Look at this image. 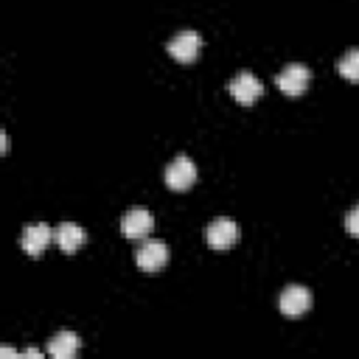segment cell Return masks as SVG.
<instances>
[{
    "label": "cell",
    "instance_id": "6da1fadb",
    "mask_svg": "<svg viewBox=\"0 0 359 359\" xmlns=\"http://www.w3.org/2000/svg\"><path fill=\"white\" fill-rule=\"evenodd\" d=\"M230 95L238 101V104H244V107H250V104H255L258 98H261V93H264V84H261V79L255 76V73H238L233 81H230Z\"/></svg>",
    "mask_w": 359,
    "mask_h": 359
},
{
    "label": "cell",
    "instance_id": "7a4b0ae2",
    "mask_svg": "<svg viewBox=\"0 0 359 359\" xmlns=\"http://www.w3.org/2000/svg\"><path fill=\"white\" fill-rule=\"evenodd\" d=\"M278 90L283 95H303L306 87H309V67L306 65H286L280 73H278Z\"/></svg>",
    "mask_w": 359,
    "mask_h": 359
},
{
    "label": "cell",
    "instance_id": "3957f363",
    "mask_svg": "<svg viewBox=\"0 0 359 359\" xmlns=\"http://www.w3.org/2000/svg\"><path fill=\"white\" fill-rule=\"evenodd\" d=\"M280 311L286 314V317H303L306 311H309V306H311V294H309V289L306 286H300V283H292V286H286L283 292H280Z\"/></svg>",
    "mask_w": 359,
    "mask_h": 359
},
{
    "label": "cell",
    "instance_id": "277c9868",
    "mask_svg": "<svg viewBox=\"0 0 359 359\" xmlns=\"http://www.w3.org/2000/svg\"><path fill=\"white\" fill-rule=\"evenodd\" d=\"M199 45H202L199 34L188 28V31H180V34L171 36V42H168V53H171L177 62L188 65V62H194V59L199 56Z\"/></svg>",
    "mask_w": 359,
    "mask_h": 359
},
{
    "label": "cell",
    "instance_id": "5b68a950",
    "mask_svg": "<svg viewBox=\"0 0 359 359\" xmlns=\"http://www.w3.org/2000/svg\"><path fill=\"white\" fill-rule=\"evenodd\" d=\"M194 180H196V165H194L185 154H180L177 160L168 163V168H165V185H168V188L185 191V188L194 185Z\"/></svg>",
    "mask_w": 359,
    "mask_h": 359
},
{
    "label": "cell",
    "instance_id": "8992f818",
    "mask_svg": "<svg viewBox=\"0 0 359 359\" xmlns=\"http://www.w3.org/2000/svg\"><path fill=\"white\" fill-rule=\"evenodd\" d=\"M135 261H137V266L143 272H157L168 261V247L163 241H143L137 247V252H135Z\"/></svg>",
    "mask_w": 359,
    "mask_h": 359
},
{
    "label": "cell",
    "instance_id": "52a82bcc",
    "mask_svg": "<svg viewBox=\"0 0 359 359\" xmlns=\"http://www.w3.org/2000/svg\"><path fill=\"white\" fill-rule=\"evenodd\" d=\"M154 227V216L146 208H132L123 219H121V233L126 238H146Z\"/></svg>",
    "mask_w": 359,
    "mask_h": 359
},
{
    "label": "cell",
    "instance_id": "ba28073f",
    "mask_svg": "<svg viewBox=\"0 0 359 359\" xmlns=\"http://www.w3.org/2000/svg\"><path fill=\"white\" fill-rule=\"evenodd\" d=\"M208 244L213 247V250H227V247H233L236 244V238H238V227H236V222L233 219H213L210 224H208Z\"/></svg>",
    "mask_w": 359,
    "mask_h": 359
},
{
    "label": "cell",
    "instance_id": "9c48e42d",
    "mask_svg": "<svg viewBox=\"0 0 359 359\" xmlns=\"http://www.w3.org/2000/svg\"><path fill=\"white\" fill-rule=\"evenodd\" d=\"M50 238H53V230L48 227V224H28L25 230H22V236H20V247L28 252V255H39L48 244H50Z\"/></svg>",
    "mask_w": 359,
    "mask_h": 359
},
{
    "label": "cell",
    "instance_id": "30bf717a",
    "mask_svg": "<svg viewBox=\"0 0 359 359\" xmlns=\"http://www.w3.org/2000/svg\"><path fill=\"white\" fill-rule=\"evenodd\" d=\"M84 238H87V233H84L79 224H73V222H62V224L53 230V241H56L65 252H76V250L84 244Z\"/></svg>",
    "mask_w": 359,
    "mask_h": 359
},
{
    "label": "cell",
    "instance_id": "8fae6325",
    "mask_svg": "<svg viewBox=\"0 0 359 359\" xmlns=\"http://www.w3.org/2000/svg\"><path fill=\"white\" fill-rule=\"evenodd\" d=\"M79 351V337L73 331H59L50 342H48V353L53 359H73Z\"/></svg>",
    "mask_w": 359,
    "mask_h": 359
},
{
    "label": "cell",
    "instance_id": "7c38bea8",
    "mask_svg": "<svg viewBox=\"0 0 359 359\" xmlns=\"http://www.w3.org/2000/svg\"><path fill=\"white\" fill-rule=\"evenodd\" d=\"M337 70H339L342 79H348V81H359V48L348 50V53L337 62Z\"/></svg>",
    "mask_w": 359,
    "mask_h": 359
},
{
    "label": "cell",
    "instance_id": "4fadbf2b",
    "mask_svg": "<svg viewBox=\"0 0 359 359\" xmlns=\"http://www.w3.org/2000/svg\"><path fill=\"white\" fill-rule=\"evenodd\" d=\"M345 230H348L351 236H356V238H359V205L345 216Z\"/></svg>",
    "mask_w": 359,
    "mask_h": 359
},
{
    "label": "cell",
    "instance_id": "5bb4252c",
    "mask_svg": "<svg viewBox=\"0 0 359 359\" xmlns=\"http://www.w3.org/2000/svg\"><path fill=\"white\" fill-rule=\"evenodd\" d=\"M20 356H31V359H36V356H42V351H36V348H25Z\"/></svg>",
    "mask_w": 359,
    "mask_h": 359
},
{
    "label": "cell",
    "instance_id": "9a60e30c",
    "mask_svg": "<svg viewBox=\"0 0 359 359\" xmlns=\"http://www.w3.org/2000/svg\"><path fill=\"white\" fill-rule=\"evenodd\" d=\"M0 353H3V356H20V353H17L14 348H8V345H3V348H0Z\"/></svg>",
    "mask_w": 359,
    "mask_h": 359
},
{
    "label": "cell",
    "instance_id": "2e32d148",
    "mask_svg": "<svg viewBox=\"0 0 359 359\" xmlns=\"http://www.w3.org/2000/svg\"><path fill=\"white\" fill-rule=\"evenodd\" d=\"M0 146H3V151L8 149V135L6 132H0Z\"/></svg>",
    "mask_w": 359,
    "mask_h": 359
}]
</instances>
